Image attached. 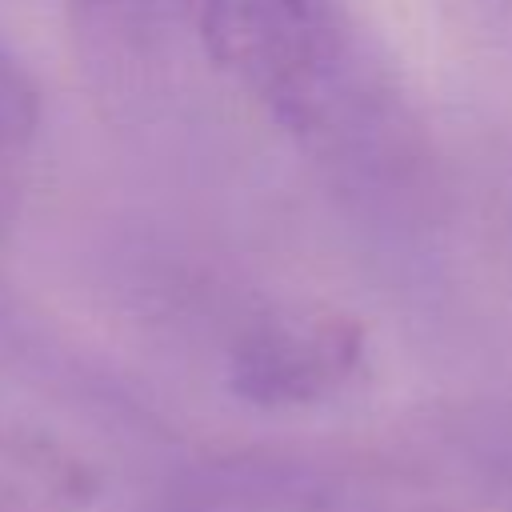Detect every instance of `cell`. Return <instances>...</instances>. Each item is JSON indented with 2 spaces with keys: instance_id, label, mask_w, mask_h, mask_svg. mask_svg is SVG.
<instances>
[{
  "instance_id": "cell-1",
  "label": "cell",
  "mask_w": 512,
  "mask_h": 512,
  "mask_svg": "<svg viewBox=\"0 0 512 512\" xmlns=\"http://www.w3.org/2000/svg\"><path fill=\"white\" fill-rule=\"evenodd\" d=\"M200 36L280 124L312 128L328 104L332 28L320 0H200Z\"/></svg>"
},
{
  "instance_id": "cell-2",
  "label": "cell",
  "mask_w": 512,
  "mask_h": 512,
  "mask_svg": "<svg viewBox=\"0 0 512 512\" xmlns=\"http://www.w3.org/2000/svg\"><path fill=\"white\" fill-rule=\"evenodd\" d=\"M364 360L356 316L324 304H284L256 316L232 344V392L260 408H300L340 392Z\"/></svg>"
},
{
  "instance_id": "cell-3",
  "label": "cell",
  "mask_w": 512,
  "mask_h": 512,
  "mask_svg": "<svg viewBox=\"0 0 512 512\" xmlns=\"http://www.w3.org/2000/svg\"><path fill=\"white\" fill-rule=\"evenodd\" d=\"M96 472L44 432L0 420V512H84Z\"/></svg>"
},
{
  "instance_id": "cell-4",
  "label": "cell",
  "mask_w": 512,
  "mask_h": 512,
  "mask_svg": "<svg viewBox=\"0 0 512 512\" xmlns=\"http://www.w3.org/2000/svg\"><path fill=\"white\" fill-rule=\"evenodd\" d=\"M40 100L20 60L0 44V148H16L36 132Z\"/></svg>"
},
{
  "instance_id": "cell-5",
  "label": "cell",
  "mask_w": 512,
  "mask_h": 512,
  "mask_svg": "<svg viewBox=\"0 0 512 512\" xmlns=\"http://www.w3.org/2000/svg\"><path fill=\"white\" fill-rule=\"evenodd\" d=\"M84 12H152V8H176L188 4L196 8L200 0H76Z\"/></svg>"
}]
</instances>
